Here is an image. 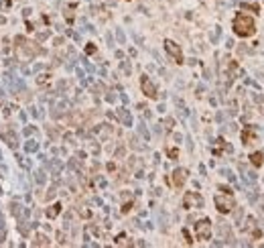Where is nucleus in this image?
<instances>
[{
  "label": "nucleus",
  "instance_id": "obj_1",
  "mask_svg": "<svg viewBox=\"0 0 264 248\" xmlns=\"http://www.w3.org/2000/svg\"><path fill=\"white\" fill-rule=\"evenodd\" d=\"M234 33L238 35V37H242V39L252 37V35L256 33V23H254V19H252L250 15H246V12L236 15V19H234Z\"/></svg>",
  "mask_w": 264,
  "mask_h": 248
},
{
  "label": "nucleus",
  "instance_id": "obj_7",
  "mask_svg": "<svg viewBox=\"0 0 264 248\" xmlns=\"http://www.w3.org/2000/svg\"><path fill=\"white\" fill-rule=\"evenodd\" d=\"M193 204H195V208H203V200H201V195L189 191V193L185 195V208H191Z\"/></svg>",
  "mask_w": 264,
  "mask_h": 248
},
{
  "label": "nucleus",
  "instance_id": "obj_13",
  "mask_svg": "<svg viewBox=\"0 0 264 248\" xmlns=\"http://www.w3.org/2000/svg\"><path fill=\"white\" fill-rule=\"evenodd\" d=\"M260 212H262V214H264V205H260Z\"/></svg>",
  "mask_w": 264,
  "mask_h": 248
},
{
  "label": "nucleus",
  "instance_id": "obj_3",
  "mask_svg": "<svg viewBox=\"0 0 264 248\" xmlns=\"http://www.w3.org/2000/svg\"><path fill=\"white\" fill-rule=\"evenodd\" d=\"M195 234L199 240H209V234H211V222L209 220H201L195 224Z\"/></svg>",
  "mask_w": 264,
  "mask_h": 248
},
{
  "label": "nucleus",
  "instance_id": "obj_8",
  "mask_svg": "<svg viewBox=\"0 0 264 248\" xmlns=\"http://www.w3.org/2000/svg\"><path fill=\"white\" fill-rule=\"evenodd\" d=\"M185 179H187V171L185 169H177L175 173H173V183H175L177 187H181V185L185 183Z\"/></svg>",
  "mask_w": 264,
  "mask_h": 248
},
{
  "label": "nucleus",
  "instance_id": "obj_4",
  "mask_svg": "<svg viewBox=\"0 0 264 248\" xmlns=\"http://www.w3.org/2000/svg\"><path fill=\"white\" fill-rule=\"evenodd\" d=\"M165 49H167V53L171 55L173 59H175V63H183V53H181V47L177 43H173V41L167 39L165 41Z\"/></svg>",
  "mask_w": 264,
  "mask_h": 248
},
{
  "label": "nucleus",
  "instance_id": "obj_12",
  "mask_svg": "<svg viewBox=\"0 0 264 248\" xmlns=\"http://www.w3.org/2000/svg\"><path fill=\"white\" fill-rule=\"evenodd\" d=\"M85 51H88V53H93V51H96V47H93V45H92V43H89V45H88V47H85Z\"/></svg>",
  "mask_w": 264,
  "mask_h": 248
},
{
  "label": "nucleus",
  "instance_id": "obj_11",
  "mask_svg": "<svg viewBox=\"0 0 264 248\" xmlns=\"http://www.w3.org/2000/svg\"><path fill=\"white\" fill-rule=\"evenodd\" d=\"M55 214H59V205H53V209H51V212H49V216H51V218H53Z\"/></svg>",
  "mask_w": 264,
  "mask_h": 248
},
{
  "label": "nucleus",
  "instance_id": "obj_9",
  "mask_svg": "<svg viewBox=\"0 0 264 248\" xmlns=\"http://www.w3.org/2000/svg\"><path fill=\"white\" fill-rule=\"evenodd\" d=\"M250 161H252V165H254V167H260L264 163L262 153H252V155H250Z\"/></svg>",
  "mask_w": 264,
  "mask_h": 248
},
{
  "label": "nucleus",
  "instance_id": "obj_5",
  "mask_svg": "<svg viewBox=\"0 0 264 248\" xmlns=\"http://www.w3.org/2000/svg\"><path fill=\"white\" fill-rule=\"evenodd\" d=\"M256 138H258V132H256V128L252 124L242 128V142L244 145H252V142H256Z\"/></svg>",
  "mask_w": 264,
  "mask_h": 248
},
{
  "label": "nucleus",
  "instance_id": "obj_10",
  "mask_svg": "<svg viewBox=\"0 0 264 248\" xmlns=\"http://www.w3.org/2000/svg\"><path fill=\"white\" fill-rule=\"evenodd\" d=\"M242 8H248V10H254V12H258V4H242Z\"/></svg>",
  "mask_w": 264,
  "mask_h": 248
},
{
  "label": "nucleus",
  "instance_id": "obj_2",
  "mask_svg": "<svg viewBox=\"0 0 264 248\" xmlns=\"http://www.w3.org/2000/svg\"><path fill=\"white\" fill-rule=\"evenodd\" d=\"M215 205H217V209H220L221 214H230L236 204H234L232 193H225V195H215Z\"/></svg>",
  "mask_w": 264,
  "mask_h": 248
},
{
  "label": "nucleus",
  "instance_id": "obj_6",
  "mask_svg": "<svg viewBox=\"0 0 264 248\" xmlns=\"http://www.w3.org/2000/svg\"><path fill=\"white\" fill-rule=\"evenodd\" d=\"M140 88H142V92L146 94L148 98H157V88H155V83L151 82V78H148V75H142Z\"/></svg>",
  "mask_w": 264,
  "mask_h": 248
}]
</instances>
